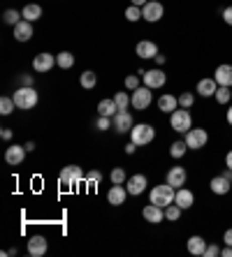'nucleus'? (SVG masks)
<instances>
[{
	"mask_svg": "<svg viewBox=\"0 0 232 257\" xmlns=\"http://www.w3.org/2000/svg\"><path fill=\"white\" fill-rule=\"evenodd\" d=\"M14 104L17 109L21 111H30V109L37 107V102H40V95H37V90L33 86H21L19 90H14Z\"/></svg>",
	"mask_w": 232,
	"mask_h": 257,
	"instance_id": "1",
	"label": "nucleus"
},
{
	"mask_svg": "<svg viewBox=\"0 0 232 257\" xmlns=\"http://www.w3.org/2000/svg\"><path fill=\"white\" fill-rule=\"evenodd\" d=\"M174 197H177V188L174 186H170V183H161V186H156V188H151V192H149V199H151V204H158V206H170V204H174Z\"/></svg>",
	"mask_w": 232,
	"mask_h": 257,
	"instance_id": "2",
	"label": "nucleus"
},
{
	"mask_svg": "<svg viewBox=\"0 0 232 257\" xmlns=\"http://www.w3.org/2000/svg\"><path fill=\"white\" fill-rule=\"evenodd\" d=\"M170 127H172L174 132H179V135H186V132L193 127V116L188 109H181L179 107L177 111H172L170 114Z\"/></svg>",
	"mask_w": 232,
	"mask_h": 257,
	"instance_id": "3",
	"label": "nucleus"
},
{
	"mask_svg": "<svg viewBox=\"0 0 232 257\" xmlns=\"http://www.w3.org/2000/svg\"><path fill=\"white\" fill-rule=\"evenodd\" d=\"M82 181H86V174H84V169L79 167V165H67V167H63V172H60V186L74 188V186H79Z\"/></svg>",
	"mask_w": 232,
	"mask_h": 257,
	"instance_id": "4",
	"label": "nucleus"
},
{
	"mask_svg": "<svg viewBox=\"0 0 232 257\" xmlns=\"http://www.w3.org/2000/svg\"><path fill=\"white\" fill-rule=\"evenodd\" d=\"M186 144H188V151H200L209 144V132L204 127H191V130L184 135Z\"/></svg>",
	"mask_w": 232,
	"mask_h": 257,
	"instance_id": "5",
	"label": "nucleus"
},
{
	"mask_svg": "<svg viewBox=\"0 0 232 257\" xmlns=\"http://www.w3.org/2000/svg\"><path fill=\"white\" fill-rule=\"evenodd\" d=\"M153 139H156V130L149 123H139V125H135L130 130V142H135L137 146H146V144H151Z\"/></svg>",
	"mask_w": 232,
	"mask_h": 257,
	"instance_id": "6",
	"label": "nucleus"
},
{
	"mask_svg": "<svg viewBox=\"0 0 232 257\" xmlns=\"http://www.w3.org/2000/svg\"><path fill=\"white\" fill-rule=\"evenodd\" d=\"M153 88H149V86H139L137 90H132L130 93V100H132V107L137 109V111H144V109L151 107V102H153V93H151Z\"/></svg>",
	"mask_w": 232,
	"mask_h": 257,
	"instance_id": "7",
	"label": "nucleus"
},
{
	"mask_svg": "<svg viewBox=\"0 0 232 257\" xmlns=\"http://www.w3.org/2000/svg\"><path fill=\"white\" fill-rule=\"evenodd\" d=\"M137 74L144 79V86H149V88H163V86H165V81H167L165 72H163L161 67H153V70H146V72L139 70Z\"/></svg>",
	"mask_w": 232,
	"mask_h": 257,
	"instance_id": "8",
	"label": "nucleus"
},
{
	"mask_svg": "<svg viewBox=\"0 0 232 257\" xmlns=\"http://www.w3.org/2000/svg\"><path fill=\"white\" fill-rule=\"evenodd\" d=\"M163 14H165V7H163V3H158V0H149V3L142 7V19L149 21V24L161 21Z\"/></svg>",
	"mask_w": 232,
	"mask_h": 257,
	"instance_id": "9",
	"label": "nucleus"
},
{
	"mask_svg": "<svg viewBox=\"0 0 232 257\" xmlns=\"http://www.w3.org/2000/svg\"><path fill=\"white\" fill-rule=\"evenodd\" d=\"M146 186H149V181H146V176H144V174H132L130 179L125 181L128 195H132V197H137V195H142V192L146 190Z\"/></svg>",
	"mask_w": 232,
	"mask_h": 257,
	"instance_id": "10",
	"label": "nucleus"
},
{
	"mask_svg": "<svg viewBox=\"0 0 232 257\" xmlns=\"http://www.w3.org/2000/svg\"><path fill=\"white\" fill-rule=\"evenodd\" d=\"M26 146H21V144H12V146H7L5 151V162L7 165H12V167H17V165H21L26 158Z\"/></svg>",
	"mask_w": 232,
	"mask_h": 257,
	"instance_id": "11",
	"label": "nucleus"
},
{
	"mask_svg": "<svg viewBox=\"0 0 232 257\" xmlns=\"http://www.w3.org/2000/svg\"><path fill=\"white\" fill-rule=\"evenodd\" d=\"M56 65V56L47 54V51H42V54H37L35 58H33V70L40 72V74H44V72H51V67Z\"/></svg>",
	"mask_w": 232,
	"mask_h": 257,
	"instance_id": "12",
	"label": "nucleus"
},
{
	"mask_svg": "<svg viewBox=\"0 0 232 257\" xmlns=\"http://www.w3.org/2000/svg\"><path fill=\"white\" fill-rule=\"evenodd\" d=\"M33 35H35L33 21H26V19H21V21L14 26V40H17V42H28V40H33Z\"/></svg>",
	"mask_w": 232,
	"mask_h": 257,
	"instance_id": "13",
	"label": "nucleus"
},
{
	"mask_svg": "<svg viewBox=\"0 0 232 257\" xmlns=\"http://www.w3.org/2000/svg\"><path fill=\"white\" fill-rule=\"evenodd\" d=\"M114 130L119 132V135H123V132H130L132 127H135V120H132V114L130 111H119V114L114 116Z\"/></svg>",
	"mask_w": 232,
	"mask_h": 257,
	"instance_id": "14",
	"label": "nucleus"
},
{
	"mask_svg": "<svg viewBox=\"0 0 232 257\" xmlns=\"http://www.w3.org/2000/svg\"><path fill=\"white\" fill-rule=\"evenodd\" d=\"M142 215H144V220L151 222V225H161L165 220V209L158 206V204H149V206L142 209Z\"/></svg>",
	"mask_w": 232,
	"mask_h": 257,
	"instance_id": "15",
	"label": "nucleus"
},
{
	"mask_svg": "<svg viewBox=\"0 0 232 257\" xmlns=\"http://www.w3.org/2000/svg\"><path fill=\"white\" fill-rule=\"evenodd\" d=\"M209 188H211L214 195H227L232 190V181L227 179L225 174H218V176H214V179L209 181Z\"/></svg>",
	"mask_w": 232,
	"mask_h": 257,
	"instance_id": "16",
	"label": "nucleus"
},
{
	"mask_svg": "<svg viewBox=\"0 0 232 257\" xmlns=\"http://www.w3.org/2000/svg\"><path fill=\"white\" fill-rule=\"evenodd\" d=\"M47 239L44 236H40V234H35V236H30L28 239V255L33 257H42V255H47Z\"/></svg>",
	"mask_w": 232,
	"mask_h": 257,
	"instance_id": "17",
	"label": "nucleus"
},
{
	"mask_svg": "<svg viewBox=\"0 0 232 257\" xmlns=\"http://www.w3.org/2000/svg\"><path fill=\"white\" fill-rule=\"evenodd\" d=\"M125 197H128V188H123V183H114L107 192V202L112 204V206L125 204Z\"/></svg>",
	"mask_w": 232,
	"mask_h": 257,
	"instance_id": "18",
	"label": "nucleus"
},
{
	"mask_svg": "<svg viewBox=\"0 0 232 257\" xmlns=\"http://www.w3.org/2000/svg\"><path fill=\"white\" fill-rule=\"evenodd\" d=\"M186 179H188V174H186V169H184V167H170V169H167L165 181L170 183V186H174V188H184V186H186Z\"/></svg>",
	"mask_w": 232,
	"mask_h": 257,
	"instance_id": "19",
	"label": "nucleus"
},
{
	"mask_svg": "<svg viewBox=\"0 0 232 257\" xmlns=\"http://www.w3.org/2000/svg\"><path fill=\"white\" fill-rule=\"evenodd\" d=\"M135 54L139 56V58H144V60L156 58V56H158V44L151 42V40H142V42H137Z\"/></svg>",
	"mask_w": 232,
	"mask_h": 257,
	"instance_id": "20",
	"label": "nucleus"
},
{
	"mask_svg": "<svg viewBox=\"0 0 232 257\" xmlns=\"http://www.w3.org/2000/svg\"><path fill=\"white\" fill-rule=\"evenodd\" d=\"M174 204L177 206H181V209H191L193 204H195V195H193V190H188V188H177V197H174Z\"/></svg>",
	"mask_w": 232,
	"mask_h": 257,
	"instance_id": "21",
	"label": "nucleus"
},
{
	"mask_svg": "<svg viewBox=\"0 0 232 257\" xmlns=\"http://www.w3.org/2000/svg\"><path fill=\"white\" fill-rule=\"evenodd\" d=\"M214 79L218 86H230L232 88V65H227V63H223V65L216 67L214 72Z\"/></svg>",
	"mask_w": 232,
	"mask_h": 257,
	"instance_id": "22",
	"label": "nucleus"
},
{
	"mask_svg": "<svg viewBox=\"0 0 232 257\" xmlns=\"http://www.w3.org/2000/svg\"><path fill=\"white\" fill-rule=\"evenodd\" d=\"M197 93H200V97H214L216 90H218V84H216V79H200L197 81Z\"/></svg>",
	"mask_w": 232,
	"mask_h": 257,
	"instance_id": "23",
	"label": "nucleus"
},
{
	"mask_svg": "<svg viewBox=\"0 0 232 257\" xmlns=\"http://www.w3.org/2000/svg\"><path fill=\"white\" fill-rule=\"evenodd\" d=\"M186 248H188V252L195 257H204V250H207V241L202 239V236H191V239L186 241Z\"/></svg>",
	"mask_w": 232,
	"mask_h": 257,
	"instance_id": "24",
	"label": "nucleus"
},
{
	"mask_svg": "<svg viewBox=\"0 0 232 257\" xmlns=\"http://www.w3.org/2000/svg\"><path fill=\"white\" fill-rule=\"evenodd\" d=\"M158 109H161L163 114H172V111H177L179 109V97L174 95H161V100H158Z\"/></svg>",
	"mask_w": 232,
	"mask_h": 257,
	"instance_id": "25",
	"label": "nucleus"
},
{
	"mask_svg": "<svg viewBox=\"0 0 232 257\" xmlns=\"http://www.w3.org/2000/svg\"><path fill=\"white\" fill-rule=\"evenodd\" d=\"M119 114V104H116V100H100V104H98V116H109V118H114V116Z\"/></svg>",
	"mask_w": 232,
	"mask_h": 257,
	"instance_id": "26",
	"label": "nucleus"
},
{
	"mask_svg": "<svg viewBox=\"0 0 232 257\" xmlns=\"http://www.w3.org/2000/svg\"><path fill=\"white\" fill-rule=\"evenodd\" d=\"M21 14H24L26 21H33V24H35L37 19H42V7L37 5V3H28V5L21 10Z\"/></svg>",
	"mask_w": 232,
	"mask_h": 257,
	"instance_id": "27",
	"label": "nucleus"
},
{
	"mask_svg": "<svg viewBox=\"0 0 232 257\" xmlns=\"http://www.w3.org/2000/svg\"><path fill=\"white\" fill-rule=\"evenodd\" d=\"M79 84H82V88H86V90L96 88V84H98V74H96L93 70L82 72V77H79Z\"/></svg>",
	"mask_w": 232,
	"mask_h": 257,
	"instance_id": "28",
	"label": "nucleus"
},
{
	"mask_svg": "<svg viewBox=\"0 0 232 257\" xmlns=\"http://www.w3.org/2000/svg\"><path fill=\"white\" fill-rule=\"evenodd\" d=\"M56 65H58L60 70H70V67L74 65V56H72L70 51H60V54L56 56Z\"/></svg>",
	"mask_w": 232,
	"mask_h": 257,
	"instance_id": "29",
	"label": "nucleus"
},
{
	"mask_svg": "<svg viewBox=\"0 0 232 257\" xmlns=\"http://www.w3.org/2000/svg\"><path fill=\"white\" fill-rule=\"evenodd\" d=\"M186 151H188V144H186V139H179V142H172V146H170V156L172 158H184Z\"/></svg>",
	"mask_w": 232,
	"mask_h": 257,
	"instance_id": "30",
	"label": "nucleus"
},
{
	"mask_svg": "<svg viewBox=\"0 0 232 257\" xmlns=\"http://www.w3.org/2000/svg\"><path fill=\"white\" fill-rule=\"evenodd\" d=\"M216 102L218 104H230V100H232V90H230V86H218V90H216Z\"/></svg>",
	"mask_w": 232,
	"mask_h": 257,
	"instance_id": "31",
	"label": "nucleus"
},
{
	"mask_svg": "<svg viewBox=\"0 0 232 257\" xmlns=\"http://www.w3.org/2000/svg\"><path fill=\"white\" fill-rule=\"evenodd\" d=\"M21 19H24V14L17 12V10H5V12H3V21H5L7 26H12V28L21 21Z\"/></svg>",
	"mask_w": 232,
	"mask_h": 257,
	"instance_id": "32",
	"label": "nucleus"
},
{
	"mask_svg": "<svg viewBox=\"0 0 232 257\" xmlns=\"http://www.w3.org/2000/svg\"><path fill=\"white\" fill-rule=\"evenodd\" d=\"M14 109H17V104H14V97H7V95L0 97V114H3V116H10Z\"/></svg>",
	"mask_w": 232,
	"mask_h": 257,
	"instance_id": "33",
	"label": "nucleus"
},
{
	"mask_svg": "<svg viewBox=\"0 0 232 257\" xmlns=\"http://www.w3.org/2000/svg\"><path fill=\"white\" fill-rule=\"evenodd\" d=\"M181 206H177V204H170V206H165V220L170 222H177L179 218H181Z\"/></svg>",
	"mask_w": 232,
	"mask_h": 257,
	"instance_id": "34",
	"label": "nucleus"
},
{
	"mask_svg": "<svg viewBox=\"0 0 232 257\" xmlns=\"http://www.w3.org/2000/svg\"><path fill=\"white\" fill-rule=\"evenodd\" d=\"M114 100H116V104H119V111H128V107H130L132 104V100H130V95H128V93H116V95H114Z\"/></svg>",
	"mask_w": 232,
	"mask_h": 257,
	"instance_id": "35",
	"label": "nucleus"
},
{
	"mask_svg": "<svg viewBox=\"0 0 232 257\" xmlns=\"http://www.w3.org/2000/svg\"><path fill=\"white\" fill-rule=\"evenodd\" d=\"M125 19H128L130 24L139 21V19H142V7H137V5H128V7H125Z\"/></svg>",
	"mask_w": 232,
	"mask_h": 257,
	"instance_id": "36",
	"label": "nucleus"
},
{
	"mask_svg": "<svg viewBox=\"0 0 232 257\" xmlns=\"http://www.w3.org/2000/svg\"><path fill=\"white\" fill-rule=\"evenodd\" d=\"M195 104V93H181L179 95V107L181 109H191Z\"/></svg>",
	"mask_w": 232,
	"mask_h": 257,
	"instance_id": "37",
	"label": "nucleus"
},
{
	"mask_svg": "<svg viewBox=\"0 0 232 257\" xmlns=\"http://www.w3.org/2000/svg\"><path fill=\"white\" fill-rule=\"evenodd\" d=\"M100 181H102L100 169H91V172L86 174V183H91V186H100Z\"/></svg>",
	"mask_w": 232,
	"mask_h": 257,
	"instance_id": "38",
	"label": "nucleus"
},
{
	"mask_svg": "<svg viewBox=\"0 0 232 257\" xmlns=\"http://www.w3.org/2000/svg\"><path fill=\"white\" fill-rule=\"evenodd\" d=\"M139 79H142L139 74H128V77H125V88H128V90H137L139 86H142V84H139Z\"/></svg>",
	"mask_w": 232,
	"mask_h": 257,
	"instance_id": "39",
	"label": "nucleus"
},
{
	"mask_svg": "<svg viewBox=\"0 0 232 257\" xmlns=\"http://www.w3.org/2000/svg\"><path fill=\"white\" fill-rule=\"evenodd\" d=\"M96 127L98 130H109V127H114V120L109 118V116H98Z\"/></svg>",
	"mask_w": 232,
	"mask_h": 257,
	"instance_id": "40",
	"label": "nucleus"
},
{
	"mask_svg": "<svg viewBox=\"0 0 232 257\" xmlns=\"http://www.w3.org/2000/svg\"><path fill=\"white\" fill-rule=\"evenodd\" d=\"M109 179H112V183H125V169H121V167L112 169Z\"/></svg>",
	"mask_w": 232,
	"mask_h": 257,
	"instance_id": "41",
	"label": "nucleus"
},
{
	"mask_svg": "<svg viewBox=\"0 0 232 257\" xmlns=\"http://www.w3.org/2000/svg\"><path fill=\"white\" fill-rule=\"evenodd\" d=\"M218 255H220V245L218 243H207L204 257H218Z\"/></svg>",
	"mask_w": 232,
	"mask_h": 257,
	"instance_id": "42",
	"label": "nucleus"
},
{
	"mask_svg": "<svg viewBox=\"0 0 232 257\" xmlns=\"http://www.w3.org/2000/svg\"><path fill=\"white\" fill-rule=\"evenodd\" d=\"M223 21H225L227 26H232V5L223 10Z\"/></svg>",
	"mask_w": 232,
	"mask_h": 257,
	"instance_id": "43",
	"label": "nucleus"
},
{
	"mask_svg": "<svg viewBox=\"0 0 232 257\" xmlns=\"http://www.w3.org/2000/svg\"><path fill=\"white\" fill-rule=\"evenodd\" d=\"M223 243H225V245H232V227L225 229V234H223Z\"/></svg>",
	"mask_w": 232,
	"mask_h": 257,
	"instance_id": "44",
	"label": "nucleus"
},
{
	"mask_svg": "<svg viewBox=\"0 0 232 257\" xmlns=\"http://www.w3.org/2000/svg\"><path fill=\"white\" fill-rule=\"evenodd\" d=\"M0 137H3V139H12V127H3V130H0Z\"/></svg>",
	"mask_w": 232,
	"mask_h": 257,
	"instance_id": "45",
	"label": "nucleus"
},
{
	"mask_svg": "<svg viewBox=\"0 0 232 257\" xmlns=\"http://www.w3.org/2000/svg\"><path fill=\"white\" fill-rule=\"evenodd\" d=\"M135 151H137V144H135V142L125 144V153H128V156H132V153H135Z\"/></svg>",
	"mask_w": 232,
	"mask_h": 257,
	"instance_id": "46",
	"label": "nucleus"
},
{
	"mask_svg": "<svg viewBox=\"0 0 232 257\" xmlns=\"http://www.w3.org/2000/svg\"><path fill=\"white\" fill-rule=\"evenodd\" d=\"M21 84H24V86H33V77H30V74H21Z\"/></svg>",
	"mask_w": 232,
	"mask_h": 257,
	"instance_id": "47",
	"label": "nucleus"
},
{
	"mask_svg": "<svg viewBox=\"0 0 232 257\" xmlns=\"http://www.w3.org/2000/svg\"><path fill=\"white\" fill-rule=\"evenodd\" d=\"M220 255H223V257H232V245H225V248H220Z\"/></svg>",
	"mask_w": 232,
	"mask_h": 257,
	"instance_id": "48",
	"label": "nucleus"
},
{
	"mask_svg": "<svg viewBox=\"0 0 232 257\" xmlns=\"http://www.w3.org/2000/svg\"><path fill=\"white\" fill-rule=\"evenodd\" d=\"M149 0H130V5H137V7H144Z\"/></svg>",
	"mask_w": 232,
	"mask_h": 257,
	"instance_id": "49",
	"label": "nucleus"
},
{
	"mask_svg": "<svg viewBox=\"0 0 232 257\" xmlns=\"http://www.w3.org/2000/svg\"><path fill=\"white\" fill-rule=\"evenodd\" d=\"M225 167H227V169H232V151L225 156Z\"/></svg>",
	"mask_w": 232,
	"mask_h": 257,
	"instance_id": "50",
	"label": "nucleus"
},
{
	"mask_svg": "<svg viewBox=\"0 0 232 257\" xmlns=\"http://www.w3.org/2000/svg\"><path fill=\"white\" fill-rule=\"evenodd\" d=\"M225 120H227V123H230V125H232V104H230V107H227V114H225Z\"/></svg>",
	"mask_w": 232,
	"mask_h": 257,
	"instance_id": "51",
	"label": "nucleus"
},
{
	"mask_svg": "<svg viewBox=\"0 0 232 257\" xmlns=\"http://www.w3.org/2000/svg\"><path fill=\"white\" fill-rule=\"evenodd\" d=\"M156 63H158V65H163V63H165V56L158 54V56H156Z\"/></svg>",
	"mask_w": 232,
	"mask_h": 257,
	"instance_id": "52",
	"label": "nucleus"
},
{
	"mask_svg": "<svg viewBox=\"0 0 232 257\" xmlns=\"http://www.w3.org/2000/svg\"><path fill=\"white\" fill-rule=\"evenodd\" d=\"M24 146H26V151H30V153H33V151H35V144H33V142H28V144H24Z\"/></svg>",
	"mask_w": 232,
	"mask_h": 257,
	"instance_id": "53",
	"label": "nucleus"
}]
</instances>
